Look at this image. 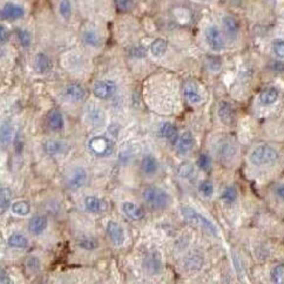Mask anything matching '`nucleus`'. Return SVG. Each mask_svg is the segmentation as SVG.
Here are the masks:
<instances>
[{"instance_id": "1", "label": "nucleus", "mask_w": 284, "mask_h": 284, "mask_svg": "<svg viewBox=\"0 0 284 284\" xmlns=\"http://www.w3.org/2000/svg\"><path fill=\"white\" fill-rule=\"evenodd\" d=\"M144 202L152 209L155 211H164L170 206L171 197L167 191L156 186H149L142 193Z\"/></svg>"}, {"instance_id": "2", "label": "nucleus", "mask_w": 284, "mask_h": 284, "mask_svg": "<svg viewBox=\"0 0 284 284\" xmlns=\"http://www.w3.org/2000/svg\"><path fill=\"white\" fill-rule=\"evenodd\" d=\"M279 156V152L270 144H259L249 154V161L256 167H264L274 165Z\"/></svg>"}, {"instance_id": "3", "label": "nucleus", "mask_w": 284, "mask_h": 284, "mask_svg": "<svg viewBox=\"0 0 284 284\" xmlns=\"http://www.w3.org/2000/svg\"><path fill=\"white\" fill-rule=\"evenodd\" d=\"M182 216L186 221L189 222L190 224H193L195 227L202 228L203 230H206L207 233H209L211 235L218 237V229L216 226L213 223L212 221H209L208 218L205 217L203 215H201L199 212L195 211L191 207L186 206L181 209Z\"/></svg>"}, {"instance_id": "4", "label": "nucleus", "mask_w": 284, "mask_h": 284, "mask_svg": "<svg viewBox=\"0 0 284 284\" xmlns=\"http://www.w3.org/2000/svg\"><path fill=\"white\" fill-rule=\"evenodd\" d=\"M88 149L96 158H107L113 153L114 144L107 137L96 135L88 141Z\"/></svg>"}, {"instance_id": "5", "label": "nucleus", "mask_w": 284, "mask_h": 284, "mask_svg": "<svg viewBox=\"0 0 284 284\" xmlns=\"http://www.w3.org/2000/svg\"><path fill=\"white\" fill-rule=\"evenodd\" d=\"M205 40L207 46L212 49L213 52H223L226 49L227 43L223 33L217 26L212 25L208 26L205 31Z\"/></svg>"}, {"instance_id": "6", "label": "nucleus", "mask_w": 284, "mask_h": 284, "mask_svg": "<svg viewBox=\"0 0 284 284\" xmlns=\"http://www.w3.org/2000/svg\"><path fill=\"white\" fill-rule=\"evenodd\" d=\"M87 181V173L82 167H74L67 173L65 179V185L67 189L72 191H76L81 189Z\"/></svg>"}, {"instance_id": "7", "label": "nucleus", "mask_w": 284, "mask_h": 284, "mask_svg": "<svg viewBox=\"0 0 284 284\" xmlns=\"http://www.w3.org/2000/svg\"><path fill=\"white\" fill-rule=\"evenodd\" d=\"M26 10L23 5L18 4V2L7 1L1 6V11H0V17L2 20H7V22H14V20H19L25 17Z\"/></svg>"}, {"instance_id": "8", "label": "nucleus", "mask_w": 284, "mask_h": 284, "mask_svg": "<svg viewBox=\"0 0 284 284\" xmlns=\"http://www.w3.org/2000/svg\"><path fill=\"white\" fill-rule=\"evenodd\" d=\"M117 93V84L112 80H99L93 85V94L97 99L108 100Z\"/></svg>"}, {"instance_id": "9", "label": "nucleus", "mask_w": 284, "mask_h": 284, "mask_svg": "<svg viewBox=\"0 0 284 284\" xmlns=\"http://www.w3.org/2000/svg\"><path fill=\"white\" fill-rule=\"evenodd\" d=\"M106 232H107V235L109 239H111L112 244L115 245V247H120V245L125 243L126 241L125 229H123L122 226L118 223V222L109 221L107 223V227H106Z\"/></svg>"}, {"instance_id": "10", "label": "nucleus", "mask_w": 284, "mask_h": 284, "mask_svg": "<svg viewBox=\"0 0 284 284\" xmlns=\"http://www.w3.org/2000/svg\"><path fill=\"white\" fill-rule=\"evenodd\" d=\"M238 153V147L236 144V142L233 140H226L220 142L217 147V155L218 158L223 161H230L237 155Z\"/></svg>"}, {"instance_id": "11", "label": "nucleus", "mask_w": 284, "mask_h": 284, "mask_svg": "<svg viewBox=\"0 0 284 284\" xmlns=\"http://www.w3.org/2000/svg\"><path fill=\"white\" fill-rule=\"evenodd\" d=\"M222 25H223L224 33L229 40L235 41L238 38L239 34V23L234 16L227 14L222 19Z\"/></svg>"}, {"instance_id": "12", "label": "nucleus", "mask_w": 284, "mask_h": 284, "mask_svg": "<svg viewBox=\"0 0 284 284\" xmlns=\"http://www.w3.org/2000/svg\"><path fill=\"white\" fill-rule=\"evenodd\" d=\"M217 114L218 118H220L221 122L226 126L233 125L234 121H235L236 117V112L234 106L230 102L228 101H222L218 106L217 109Z\"/></svg>"}, {"instance_id": "13", "label": "nucleus", "mask_w": 284, "mask_h": 284, "mask_svg": "<svg viewBox=\"0 0 284 284\" xmlns=\"http://www.w3.org/2000/svg\"><path fill=\"white\" fill-rule=\"evenodd\" d=\"M183 94L187 99L188 102L193 103V105H199L203 101L202 93H201L200 87L194 81H189L183 87Z\"/></svg>"}, {"instance_id": "14", "label": "nucleus", "mask_w": 284, "mask_h": 284, "mask_svg": "<svg viewBox=\"0 0 284 284\" xmlns=\"http://www.w3.org/2000/svg\"><path fill=\"white\" fill-rule=\"evenodd\" d=\"M65 96L72 102H81L86 97V91L80 84H69L65 87Z\"/></svg>"}, {"instance_id": "15", "label": "nucleus", "mask_w": 284, "mask_h": 284, "mask_svg": "<svg viewBox=\"0 0 284 284\" xmlns=\"http://www.w3.org/2000/svg\"><path fill=\"white\" fill-rule=\"evenodd\" d=\"M121 211L125 214L127 217L131 218L132 221H141L144 218V213L143 208L140 206L135 205L134 202H123L121 205Z\"/></svg>"}, {"instance_id": "16", "label": "nucleus", "mask_w": 284, "mask_h": 284, "mask_svg": "<svg viewBox=\"0 0 284 284\" xmlns=\"http://www.w3.org/2000/svg\"><path fill=\"white\" fill-rule=\"evenodd\" d=\"M85 120L91 126H101L105 122V114H103L102 109L95 107V106H91V107L86 109Z\"/></svg>"}, {"instance_id": "17", "label": "nucleus", "mask_w": 284, "mask_h": 284, "mask_svg": "<svg viewBox=\"0 0 284 284\" xmlns=\"http://www.w3.org/2000/svg\"><path fill=\"white\" fill-rule=\"evenodd\" d=\"M43 147L45 153L48 154V155H60V154H64L69 150V144L63 140H57V139L47 140L43 144Z\"/></svg>"}, {"instance_id": "18", "label": "nucleus", "mask_w": 284, "mask_h": 284, "mask_svg": "<svg viewBox=\"0 0 284 284\" xmlns=\"http://www.w3.org/2000/svg\"><path fill=\"white\" fill-rule=\"evenodd\" d=\"M280 97V91L279 88L275 87V86H269V87L264 88L260 94V102L262 106H273L277 102Z\"/></svg>"}, {"instance_id": "19", "label": "nucleus", "mask_w": 284, "mask_h": 284, "mask_svg": "<svg viewBox=\"0 0 284 284\" xmlns=\"http://www.w3.org/2000/svg\"><path fill=\"white\" fill-rule=\"evenodd\" d=\"M85 203V208L87 209L88 212L94 213V214H100V213H103L107 211L108 206L107 203L105 202L102 199L96 196H87L84 201Z\"/></svg>"}, {"instance_id": "20", "label": "nucleus", "mask_w": 284, "mask_h": 284, "mask_svg": "<svg viewBox=\"0 0 284 284\" xmlns=\"http://www.w3.org/2000/svg\"><path fill=\"white\" fill-rule=\"evenodd\" d=\"M47 226H48V220L45 215H37L33 218H31L28 223V230L29 233L33 235L38 236L41 235L46 230Z\"/></svg>"}, {"instance_id": "21", "label": "nucleus", "mask_w": 284, "mask_h": 284, "mask_svg": "<svg viewBox=\"0 0 284 284\" xmlns=\"http://www.w3.org/2000/svg\"><path fill=\"white\" fill-rule=\"evenodd\" d=\"M46 122H47V126H48V128L54 132L63 131L64 126H65L63 114H61L59 111H57V109H53V111H51L48 114H47Z\"/></svg>"}, {"instance_id": "22", "label": "nucleus", "mask_w": 284, "mask_h": 284, "mask_svg": "<svg viewBox=\"0 0 284 284\" xmlns=\"http://www.w3.org/2000/svg\"><path fill=\"white\" fill-rule=\"evenodd\" d=\"M195 147V138L190 132H183L177 139V149L181 154H187Z\"/></svg>"}, {"instance_id": "23", "label": "nucleus", "mask_w": 284, "mask_h": 284, "mask_svg": "<svg viewBox=\"0 0 284 284\" xmlns=\"http://www.w3.org/2000/svg\"><path fill=\"white\" fill-rule=\"evenodd\" d=\"M34 67L38 73L40 74H47L52 70L53 63L51 58L45 53H38L34 59Z\"/></svg>"}, {"instance_id": "24", "label": "nucleus", "mask_w": 284, "mask_h": 284, "mask_svg": "<svg viewBox=\"0 0 284 284\" xmlns=\"http://www.w3.org/2000/svg\"><path fill=\"white\" fill-rule=\"evenodd\" d=\"M140 167H141V170L143 171L144 175L152 176L156 173V171H158V168H159L158 160H156V158L154 155L143 156V159L141 160Z\"/></svg>"}, {"instance_id": "25", "label": "nucleus", "mask_w": 284, "mask_h": 284, "mask_svg": "<svg viewBox=\"0 0 284 284\" xmlns=\"http://www.w3.org/2000/svg\"><path fill=\"white\" fill-rule=\"evenodd\" d=\"M82 40L87 46L93 47V48H99L102 46V38L94 29H87L82 34Z\"/></svg>"}, {"instance_id": "26", "label": "nucleus", "mask_w": 284, "mask_h": 284, "mask_svg": "<svg viewBox=\"0 0 284 284\" xmlns=\"http://www.w3.org/2000/svg\"><path fill=\"white\" fill-rule=\"evenodd\" d=\"M185 265L189 270H200L203 267V257L199 253H190L186 256Z\"/></svg>"}, {"instance_id": "27", "label": "nucleus", "mask_w": 284, "mask_h": 284, "mask_svg": "<svg viewBox=\"0 0 284 284\" xmlns=\"http://www.w3.org/2000/svg\"><path fill=\"white\" fill-rule=\"evenodd\" d=\"M76 243H78L79 247H81L82 249L86 250H94L99 247V242L96 241L95 237L91 235H80L76 238Z\"/></svg>"}, {"instance_id": "28", "label": "nucleus", "mask_w": 284, "mask_h": 284, "mask_svg": "<svg viewBox=\"0 0 284 284\" xmlns=\"http://www.w3.org/2000/svg\"><path fill=\"white\" fill-rule=\"evenodd\" d=\"M8 245L13 248H18V249H25L28 247V238L24 236L23 234H12V235L7 239Z\"/></svg>"}, {"instance_id": "29", "label": "nucleus", "mask_w": 284, "mask_h": 284, "mask_svg": "<svg viewBox=\"0 0 284 284\" xmlns=\"http://www.w3.org/2000/svg\"><path fill=\"white\" fill-rule=\"evenodd\" d=\"M16 38L23 48H29L32 45V35L26 28L18 27L16 29Z\"/></svg>"}, {"instance_id": "30", "label": "nucleus", "mask_w": 284, "mask_h": 284, "mask_svg": "<svg viewBox=\"0 0 284 284\" xmlns=\"http://www.w3.org/2000/svg\"><path fill=\"white\" fill-rule=\"evenodd\" d=\"M159 133L162 138L168 139L170 141L177 140V129L174 125L169 122L162 123L161 127L159 128Z\"/></svg>"}, {"instance_id": "31", "label": "nucleus", "mask_w": 284, "mask_h": 284, "mask_svg": "<svg viewBox=\"0 0 284 284\" xmlns=\"http://www.w3.org/2000/svg\"><path fill=\"white\" fill-rule=\"evenodd\" d=\"M168 48V43L164 39H155L150 44V52L154 57H162Z\"/></svg>"}, {"instance_id": "32", "label": "nucleus", "mask_w": 284, "mask_h": 284, "mask_svg": "<svg viewBox=\"0 0 284 284\" xmlns=\"http://www.w3.org/2000/svg\"><path fill=\"white\" fill-rule=\"evenodd\" d=\"M11 211L18 216H26L31 212V206L26 201H16L14 203H12Z\"/></svg>"}, {"instance_id": "33", "label": "nucleus", "mask_w": 284, "mask_h": 284, "mask_svg": "<svg viewBox=\"0 0 284 284\" xmlns=\"http://www.w3.org/2000/svg\"><path fill=\"white\" fill-rule=\"evenodd\" d=\"M11 200H12V191L10 190V188L2 186V187L0 188V207H1L2 214H4V212L7 211L8 207L12 206Z\"/></svg>"}, {"instance_id": "34", "label": "nucleus", "mask_w": 284, "mask_h": 284, "mask_svg": "<svg viewBox=\"0 0 284 284\" xmlns=\"http://www.w3.org/2000/svg\"><path fill=\"white\" fill-rule=\"evenodd\" d=\"M195 173V166L193 165V162L190 161H183L181 165L177 168V174H179L180 177L182 179H189L194 175Z\"/></svg>"}, {"instance_id": "35", "label": "nucleus", "mask_w": 284, "mask_h": 284, "mask_svg": "<svg viewBox=\"0 0 284 284\" xmlns=\"http://www.w3.org/2000/svg\"><path fill=\"white\" fill-rule=\"evenodd\" d=\"M13 135V128L8 122H4L1 125V132H0V139H1V146L7 147L12 141Z\"/></svg>"}, {"instance_id": "36", "label": "nucleus", "mask_w": 284, "mask_h": 284, "mask_svg": "<svg viewBox=\"0 0 284 284\" xmlns=\"http://www.w3.org/2000/svg\"><path fill=\"white\" fill-rule=\"evenodd\" d=\"M58 11L61 18L69 20L72 16V2L71 0H60L58 5Z\"/></svg>"}, {"instance_id": "37", "label": "nucleus", "mask_w": 284, "mask_h": 284, "mask_svg": "<svg viewBox=\"0 0 284 284\" xmlns=\"http://www.w3.org/2000/svg\"><path fill=\"white\" fill-rule=\"evenodd\" d=\"M271 282L276 284H284V264H277L270 271Z\"/></svg>"}, {"instance_id": "38", "label": "nucleus", "mask_w": 284, "mask_h": 284, "mask_svg": "<svg viewBox=\"0 0 284 284\" xmlns=\"http://www.w3.org/2000/svg\"><path fill=\"white\" fill-rule=\"evenodd\" d=\"M237 199V190L234 186H229L223 190V193L221 195V200L223 201L227 205H232Z\"/></svg>"}, {"instance_id": "39", "label": "nucleus", "mask_w": 284, "mask_h": 284, "mask_svg": "<svg viewBox=\"0 0 284 284\" xmlns=\"http://www.w3.org/2000/svg\"><path fill=\"white\" fill-rule=\"evenodd\" d=\"M26 268L29 273L32 274H38L41 269V262L37 256H29L26 260Z\"/></svg>"}, {"instance_id": "40", "label": "nucleus", "mask_w": 284, "mask_h": 284, "mask_svg": "<svg viewBox=\"0 0 284 284\" xmlns=\"http://www.w3.org/2000/svg\"><path fill=\"white\" fill-rule=\"evenodd\" d=\"M271 51L277 59H284V39H275L271 44Z\"/></svg>"}, {"instance_id": "41", "label": "nucleus", "mask_w": 284, "mask_h": 284, "mask_svg": "<svg viewBox=\"0 0 284 284\" xmlns=\"http://www.w3.org/2000/svg\"><path fill=\"white\" fill-rule=\"evenodd\" d=\"M199 193L202 195L203 197H211L213 194H214V186L211 181L206 180V181H202L199 185Z\"/></svg>"}, {"instance_id": "42", "label": "nucleus", "mask_w": 284, "mask_h": 284, "mask_svg": "<svg viewBox=\"0 0 284 284\" xmlns=\"http://www.w3.org/2000/svg\"><path fill=\"white\" fill-rule=\"evenodd\" d=\"M114 4L117 10L120 12H129L134 8V0H114Z\"/></svg>"}, {"instance_id": "43", "label": "nucleus", "mask_w": 284, "mask_h": 284, "mask_svg": "<svg viewBox=\"0 0 284 284\" xmlns=\"http://www.w3.org/2000/svg\"><path fill=\"white\" fill-rule=\"evenodd\" d=\"M211 165H212V159L209 158L207 154H201V155L199 156V159H197V166H199L201 169L208 170L209 168H211Z\"/></svg>"}, {"instance_id": "44", "label": "nucleus", "mask_w": 284, "mask_h": 284, "mask_svg": "<svg viewBox=\"0 0 284 284\" xmlns=\"http://www.w3.org/2000/svg\"><path fill=\"white\" fill-rule=\"evenodd\" d=\"M147 55V49L144 48L143 46H137L133 47L131 49V57L137 58V59H142Z\"/></svg>"}, {"instance_id": "45", "label": "nucleus", "mask_w": 284, "mask_h": 284, "mask_svg": "<svg viewBox=\"0 0 284 284\" xmlns=\"http://www.w3.org/2000/svg\"><path fill=\"white\" fill-rule=\"evenodd\" d=\"M221 66H222V63L218 58L212 57L208 59V67L213 71V72H217V71H220Z\"/></svg>"}, {"instance_id": "46", "label": "nucleus", "mask_w": 284, "mask_h": 284, "mask_svg": "<svg viewBox=\"0 0 284 284\" xmlns=\"http://www.w3.org/2000/svg\"><path fill=\"white\" fill-rule=\"evenodd\" d=\"M274 194L276 195L277 199L284 201V183H277L273 189Z\"/></svg>"}, {"instance_id": "47", "label": "nucleus", "mask_w": 284, "mask_h": 284, "mask_svg": "<svg viewBox=\"0 0 284 284\" xmlns=\"http://www.w3.org/2000/svg\"><path fill=\"white\" fill-rule=\"evenodd\" d=\"M10 39V33H8L7 28L5 27L4 25L0 26V43H1V45H4Z\"/></svg>"}, {"instance_id": "48", "label": "nucleus", "mask_w": 284, "mask_h": 284, "mask_svg": "<svg viewBox=\"0 0 284 284\" xmlns=\"http://www.w3.org/2000/svg\"><path fill=\"white\" fill-rule=\"evenodd\" d=\"M14 148H16L17 154L22 153V150L24 148V143H23L22 139H20V133H18L16 137H14Z\"/></svg>"}, {"instance_id": "49", "label": "nucleus", "mask_w": 284, "mask_h": 284, "mask_svg": "<svg viewBox=\"0 0 284 284\" xmlns=\"http://www.w3.org/2000/svg\"><path fill=\"white\" fill-rule=\"evenodd\" d=\"M0 282H1L2 284L12 283L10 276H8L7 273H6V270H4V269H1V273H0Z\"/></svg>"}]
</instances>
